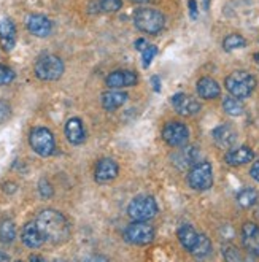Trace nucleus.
I'll use <instances>...</instances> for the list:
<instances>
[{
	"instance_id": "nucleus-39",
	"label": "nucleus",
	"mask_w": 259,
	"mask_h": 262,
	"mask_svg": "<svg viewBox=\"0 0 259 262\" xmlns=\"http://www.w3.org/2000/svg\"><path fill=\"white\" fill-rule=\"evenodd\" d=\"M0 260H10V257L5 254V253H2V251H0Z\"/></svg>"
},
{
	"instance_id": "nucleus-8",
	"label": "nucleus",
	"mask_w": 259,
	"mask_h": 262,
	"mask_svg": "<svg viewBox=\"0 0 259 262\" xmlns=\"http://www.w3.org/2000/svg\"><path fill=\"white\" fill-rule=\"evenodd\" d=\"M124 238L132 245H148L155 238V229L145 221H134L126 227Z\"/></svg>"
},
{
	"instance_id": "nucleus-9",
	"label": "nucleus",
	"mask_w": 259,
	"mask_h": 262,
	"mask_svg": "<svg viewBox=\"0 0 259 262\" xmlns=\"http://www.w3.org/2000/svg\"><path fill=\"white\" fill-rule=\"evenodd\" d=\"M162 138H164V142L172 148L185 146L189 138V130L183 122L170 121V122H167L162 129Z\"/></svg>"
},
{
	"instance_id": "nucleus-6",
	"label": "nucleus",
	"mask_w": 259,
	"mask_h": 262,
	"mask_svg": "<svg viewBox=\"0 0 259 262\" xmlns=\"http://www.w3.org/2000/svg\"><path fill=\"white\" fill-rule=\"evenodd\" d=\"M127 213L134 221H148L156 216L158 204H156L155 197L139 195V197L132 199V202L127 207Z\"/></svg>"
},
{
	"instance_id": "nucleus-7",
	"label": "nucleus",
	"mask_w": 259,
	"mask_h": 262,
	"mask_svg": "<svg viewBox=\"0 0 259 262\" xmlns=\"http://www.w3.org/2000/svg\"><path fill=\"white\" fill-rule=\"evenodd\" d=\"M189 186L196 191H207L213 184V168L210 162H197L188 173Z\"/></svg>"
},
{
	"instance_id": "nucleus-37",
	"label": "nucleus",
	"mask_w": 259,
	"mask_h": 262,
	"mask_svg": "<svg viewBox=\"0 0 259 262\" xmlns=\"http://www.w3.org/2000/svg\"><path fill=\"white\" fill-rule=\"evenodd\" d=\"M134 46H135V50H139V51H143L146 46H148V43L143 40V38H139L135 43H134Z\"/></svg>"
},
{
	"instance_id": "nucleus-14",
	"label": "nucleus",
	"mask_w": 259,
	"mask_h": 262,
	"mask_svg": "<svg viewBox=\"0 0 259 262\" xmlns=\"http://www.w3.org/2000/svg\"><path fill=\"white\" fill-rule=\"evenodd\" d=\"M118 172H119L118 164L110 158H105V159H100L97 162L94 175H96V180L99 183H109L118 177Z\"/></svg>"
},
{
	"instance_id": "nucleus-17",
	"label": "nucleus",
	"mask_w": 259,
	"mask_h": 262,
	"mask_svg": "<svg viewBox=\"0 0 259 262\" xmlns=\"http://www.w3.org/2000/svg\"><path fill=\"white\" fill-rule=\"evenodd\" d=\"M0 45L5 51H11L16 45V27L11 19L0 21Z\"/></svg>"
},
{
	"instance_id": "nucleus-31",
	"label": "nucleus",
	"mask_w": 259,
	"mask_h": 262,
	"mask_svg": "<svg viewBox=\"0 0 259 262\" xmlns=\"http://www.w3.org/2000/svg\"><path fill=\"white\" fill-rule=\"evenodd\" d=\"M13 80H14V72L10 67L0 64V86L10 84Z\"/></svg>"
},
{
	"instance_id": "nucleus-15",
	"label": "nucleus",
	"mask_w": 259,
	"mask_h": 262,
	"mask_svg": "<svg viewBox=\"0 0 259 262\" xmlns=\"http://www.w3.org/2000/svg\"><path fill=\"white\" fill-rule=\"evenodd\" d=\"M21 238H23V243L27 246V248H40V246L47 242L41 234V230L38 229L37 223H27L23 227Z\"/></svg>"
},
{
	"instance_id": "nucleus-27",
	"label": "nucleus",
	"mask_w": 259,
	"mask_h": 262,
	"mask_svg": "<svg viewBox=\"0 0 259 262\" xmlns=\"http://www.w3.org/2000/svg\"><path fill=\"white\" fill-rule=\"evenodd\" d=\"M247 45V40L243 38L242 35L239 34H231V35H227L223 41V48L226 51H234V50H240L243 48V46Z\"/></svg>"
},
{
	"instance_id": "nucleus-20",
	"label": "nucleus",
	"mask_w": 259,
	"mask_h": 262,
	"mask_svg": "<svg viewBox=\"0 0 259 262\" xmlns=\"http://www.w3.org/2000/svg\"><path fill=\"white\" fill-rule=\"evenodd\" d=\"M253 158H254V152H253L251 148H248V146H239V148H234L231 151H227L226 156H224V161L229 165H243V164L251 162Z\"/></svg>"
},
{
	"instance_id": "nucleus-34",
	"label": "nucleus",
	"mask_w": 259,
	"mask_h": 262,
	"mask_svg": "<svg viewBox=\"0 0 259 262\" xmlns=\"http://www.w3.org/2000/svg\"><path fill=\"white\" fill-rule=\"evenodd\" d=\"M10 115H11L10 105L4 100H0V124H4V122L10 118Z\"/></svg>"
},
{
	"instance_id": "nucleus-32",
	"label": "nucleus",
	"mask_w": 259,
	"mask_h": 262,
	"mask_svg": "<svg viewBox=\"0 0 259 262\" xmlns=\"http://www.w3.org/2000/svg\"><path fill=\"white\" fill-rule=\"evenodd\" d=\"M38 191H40V194H41V197H45V199H48V197H51L53 195V186L50 184V181L48 180H40V183H38Z\"/></svg>"
},
{
	"instance_id": "nucleus-41",
	"label": "nucleus",
	"mask_w": 259,
	"mask_h": 262,
	"mask_svg": "<svg viewBox=\"0 0 259 262\" xmlns=\"http://www.w3.org/2000/svg\"><path fill=\"white\" fill-rule=\"evenodd\" d=\"M132 2H137V4H146L149 0H132Z\"/></svg>"
},
{
	"instance_id": "nucleus-24",
	"label": "nucleus",
	"mask_w": 259,
	"mask_h": 262,
	"mask_svg": "<svg viewBox=\"0 0 259 262\" xmlns=\"http://www.w3.org/2000/svg\"><path fill=\"white\" fill-rule=\"evenodd\" d=\"M191 254L197 256V257H205L211 253V242L207 235L199 234V238H197L196 245L192 246V250L189 251Z\"/></svg>"
},
{
	"instance_id": "nucleus-19",
	"label": "nucleus",
	"mask_w": 259,
	"mask_h": 262,
	"mask_svg": "<svg viewBox=\"0 0 259 262\" xmlns=\"http://www.w3.org/2000/svg\"><path fill=\"white\" fill-rule=\"evenodd\" d=\"M213 140L221 148H231L237 140V132L229 124H221L213 130Z\"/></svg>"
},
{
	"instance_id": "nucleus-16",
	"label": "nucleus",
	"mask_w": 259,
	"mask_h": 262,
	"mask_svg": "<svg viewBox=\"0 0 259 262\" xmlns=\"http://www.w3.org/2000/svg\"><path fill=\"white\" fill-rule=\"evenodd\" d=\"M196 89H197L199 97H202L205 100H213V99L220 97V94H221V88H220L218 81L210 78V76H204V78L197 81Z\"/></svg>"
},
{
	"instance_id": "nucleus-30",
	"label": "nucleus",
	"mask_w": 259,
	"mask_h": 262,
	"mask_svg": "<svg viewBox=\"0 0 259 262\" xmlns=\"http://www.w3.org/2000/svg\"><path fill=\"white\" fill-rule=\"evenodd\" d=\"M123 7V0H100V10L105 13H116Z\"/></svg>"
},
{
	"instance_id": "nucleus-29",
	"label": "nucleus",
	"mask_w": 259,
	"mask_h": 262,
	"mask_svg": "<svg viewBox=\"0 0 259 262\" xmlns=\"http://www.w3.org/2000/svg\"><path fill=\"white\" fill-rule=\"evenodd\" d=\"M158 54V48L155 45H148L146 48L142 51V60H143V67L148 69L151 66V60L155 59V56Z\"/></svg>"
},
{
	"instance_id": "nucleus-40",
	"label": "nucleus",
	"mask_w": 259,
	"mask_h": 262,
	"mask_svg": "<svg viewBox=\"0 0 259 262\" xmlns=\"http://www.w3.org/2000/svg\"><path fill=\"white\" fill-rule=\"evenodd\" d=\"M30 260H43V257H38V256H30Z\"/></svg>"
},
{
	"instance_id": "nucleus-10",
	"label": "nucleus",
	"mask_w": 259,
	"mask_h": 262,
	"mask_svg": "<svg viewBox=\"0 0 259 262\" xmlns=\"http://www.w3.org/2000/svg\"><path fill=\"white\" fill-rule=\"evenodd\" d=\"M172 105L177 113H180L181 116H194L201 112V103L192 96L183 94V92H178L172 97Z\"/></svg>"
},
{
	"instance_id": "nucleus-21",
	"label": "nucleus",
	"mask_w": 259,
	"mask_h": 262,
	"mask_svg": "<svg viewBox=\"0 0 259 262\" xmlns=\"http://www.w3.org/2000/svg\"><path fill=\"white\" fill-rule=\"evenodd\" d=\"M127 94L126 92H121V91H106L102 94V106L105 110L113 112L119 106H123L127 100Z\"/></svg>"
},
{
	"instance_id": "nucleus-4",
	"label": "nucleus",
	"mask_w": 259,
	"mask_h": 262,
	"mask_svg": "<svg viewBox=\"0 0 259 262\" xmlns=\"http://www.w3.org/2000/svg\"><path fill=\"white\" fill-rule=\"evenodd\" d=\"M64 73V62L60 57L47 54L35 62V75L43 81H56Z\"/></svg>"
},
{
	"instance_id": "nucleus-5",
	"label": "nucleus",
	"mask_w": 259,
	"mask_h": 262,
	"mask_svg": "<svg viewBox=\"0 0 259 262\" xmlns=\"http://www.w3.org/2000/svg\"><path fill=\"white\" fill-rule=\"evenodd\" d=\"M29 143H30V148H32L41 158L51 156V154L54 152V149H56L54 135L47 127H35V129L30 130Z\"/></svg>"
},
{
	"instance_id": "nucleus-3",
	"label": "nucleus",
	"mask_w": 259,
	"mask_h": 262,
	"mask_svg": "<svg viewBox=\"0 0 259 262\" xmlns=\"http://www.w3.org/2000/svg\"><path fill=\"white\" fill-rule=\"evenodd\" d=\"M134 24L142 32L155 35L164 29L165 18L161 11L155 8H139L134 13Z\"/></svg>"
},
{
	"instance_id": "nucleus-36",
	"label": "nucleus",
	"mask_w": 259,
	"mask_h": 262,
	"mask_svg": "<svg viewBox=\"0 0 259 262\" xmlns=\"http://www.w3.org/2000/svg\"><path fill=\"white\" fill-rule=\"evenodd\" d=\"M188 5H189V13H191V18H192V19H196V18H197V4H196V0H189Z\"/></svg>"
},
{
	"instance_id": "nucleus-18",
	"label": "nucleus",
	"mask_w": 259,
	"mask_h": 262,
	"mask_svg": "<svg viewBox=\"0 0 259 262\" xmlns=\"http://www.w3.org/2000/svg\"><path fill=\"white\" fill-rule=\"evenodd\" d=\"M66 137L72 145H81L86 138L83 121L80 118H72L66 124Z\"/></svg>"
},
{
	"instance_id": "nucleus-2",
	"label": "nucleus",
	"mask_w": 259,
	"mask_h": 262,
	"mask_svg": "<svg viewBox=\"0 0 259 262\" xmlns=\"http://www.w3.org/2000/svg\"><path fill=\"white\" fill-rule=\"evenodd\" d=\"M224 86L229 91L231 96L237 99H247L253 94V91L256 88V78L245 70H237L227 76Z\"/></svg>"
},
{
	"instance_id": "nucleus-12",
	"label": "nucleus",
	"mask_w": 259,
	"mask_h": 262,
	"mask_svg": "<svg viewBox=\"0 0 259 262\" xmlns=\"http://www.w3.org/2000/svg\"><path fill=\"white\" fill-rule=\"evenodd\" d=\"M26 26L29 29L30 34H34L35 37H48L53 30V24L51 21L43 16V14H30V16L26 18Z\"/></svg>"
},
{
	"instance_id": "nucleus-13",
	"label": "nucleus",
	"mask_w": 259,
	"mask_h": 262,
	"mask_svg": "<svg viewBox=\"0 0 259 262\" xmlns=\"http://www.w3.org/2000/svg\"><path fill=\"white\" fill-rule=\"evenodd\" d=\"M242 243L248 253L259 257V226L247 223L242 227Z\"/></svg>"
},
{
	"instance_id": "nucleus-42",
	"label": "nucleus",
	"mask_w": 259,
	"mask_h": 262,
	"mask_svg": "<svg viewBox=\"0 0 259 262\" xmlns=\"http://www.w3.org/2000/svg\"><path fill=\"white\" fill-rule=\"evenodd\" d=\"M254 60L259 64V53H256V54H254Z\"/></svg>"
},
{
	"instance_id": "nucleus-35",
	"label": "nucleus",
	"mask_w": 259,
	"mask_h": 262,
	"mask_svg": "<svg viewBox=\"0 0 259 262\" xmlns=\"http://www.w3.org/2000/svg\"><path fill=\"white\" fill-rule=\"evenodd\" d=\"M250 175H251V178H253V180H256V181L259 183V159L253 164L251 170H250Z\"/></svg>"
},
{
	"instance_id": "nucleus-23",
	"label": "nucleus",
	"mask_w": 259,
	"mask_h": 262,
	"mask_svg": "<svg viewBox=\"0 0 259 262\" xmlns=\"http://www.w3.org/2000/svg\"><path fill=\"white\" fill-rule=\"evenodd\" d=\"M197 238H199V234L196 232V229L189 224H183L180 229H178V240L181 243V246L185 250L191 251L192 246L196 245Z\"/></svg>"
},
{
	"instance_id": "nucleus-22",
	"label": "nucleus",
	"mask_w": 259,
	"mask_h": 262,
	"mask_svg": "<svg viewBox=\"0 0 259 262\" xmlns=\"http://www.w3.org/2000/svg\"><path fill=\"white\" fill-rule=\"evenodd\" d=\"M197 158H199V151H197V148L188 146V148H183L180 152L175 154L174 164L178 165V168H186V167L197 164Z\"/></svg>"
},
{
	"instance_id": "nucleus-26",
	"label": "nucleus",
	"mask_w": 259,
	"mask_h": 262,
	"mask_svg": "<svg viewBox=\"0 0 259 262\" xmlns=\"http://www.w3.org/2000/svg\"><path fill=\"white\" fill-rule=\"evenodd\" d=\"M256 200H257V194L254 189L251 188H245V189H242L239 194H237V202L240 207L243 208H250L256 204Z\"/></svg>"
},
{
	"instance_id": "nucleus-38",
	"label": "nucleus",
	"mask_w": 259,
	"mask_h": 262,
	"mask_svg": "<svg viewBox=\"0 0 259 262\" xmlns=\"http://www.w3.org/2000/svg\"><path fill=\"white\" fill-rule=\"evenodd\" d=\"M151 83H153V88L156 92H161V81L158 76H153V78H151Z\"/></svg>"
},
{
	"instance_id": "nucleus-11",
	"label": "nucleus",
	"mask_w": 259,
	"mask_h": 262,
	"mask_svg": "<svg viewBox=\"0 0 259 262\" xmlns=\"http://www.w3.org/2000/svg\"><path fill=\"white\" fill-rule=\"evenodd\" d=\"M139 81V76L132 70H115L106 76V86L112 89H123L135 86Z\"/></svg>"
},
{
	"instance_id": "nucleus-1",
	"label": "nucleus",
	"mask_w": 259,
	"mask_h": 262,
	"mask_svg": "<svg viewBox=\"0 0 259 262\" xmlns=\"http://www.w3.org/2000/svg\"><path fill=\"white\" fill-rule=\"evenodd\" d=\"M45 240L53 245H62L70 237V224L62 213L56 210H43L35 220Z\"/></svg>"
},
{
	"instance_id": "nucleus-33",
	"label": "nucleus",
	"mask_w": 259,
	"mask_h": 262,
	"mask_svg": "<svg viewBox=\"0 0 259 262\" xmlns=\"http://www.w3.org/2000/svg\"><path fill=\"white\" fill-rule=\"evenodd\" d=\"M223 254H224L226 260H240L242 259V256L239 254V250L234 248V246H226Z\"/></svg>"
},
{
	"instance_id": "nucleus-28",
	"label": "nucleus",
	"mask_w": 259,
	"mask_h": 262,
	"mask_svg": "<svg viewBox=\"0 0 259 262\" xmlns=\"http://www.w3.org/2000/svg\"><path fill=\"white\" fill-rule=\"evenodd\" d=\"M16 237V229L11 221H4L0 226V242L2 243H11Z\"/></svg>"
},
{
	"instance_id": "nucleus-25",
	"label": "nucleus",
	"mask_w": 259,
	"mask_h": 262,
	"mask_svg": "<svg viewBox=\"0 0 259 262\" xmlns=\"http://www.w3.org/2000/svg\"><path fill=\"white\" fill-rule=\"evenodd\" d=\"M223 110L227 115H231V116H240V115H243V105L234 96L232 97H226L223 100Z\"/></svg>"
}]
</instances>
